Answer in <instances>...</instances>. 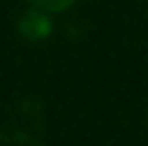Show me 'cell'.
<instances>
[{
	"label": "cell",
	"instance_id": "6da1fadb",
	"mask_svg": "<svg viewBox=\"0 0 148 146\" xmlns=\"http://www.w3.org/2000/svg\"><path fill=\"white\" fill-rule=\"evenodd\" d=\"M20 32H22V36H27V39L39 41V39H44V36L51 34V20L46 17L44 10L34 8V10L24 12L20 17Z\"/></svg>",
	"mask_w": 148,
	"mask_h": 146
},
{
	"label": "cell",
	"instance_id": "7a4b0ae2",
	"mask_svg": "<svg viewBox=\"0 0 148 146\" xmlns=\"http://www.w3.org/2000/svg\"><path fill=\"white\" fill-rule=\"evenodd\" d=\"M29 3H32L34 8L44 10V12H61V10L71 8L75 0H29Z\"/></svg>",
	"mask_w": 148,
	"mask_h": 146
}]
</instances>
